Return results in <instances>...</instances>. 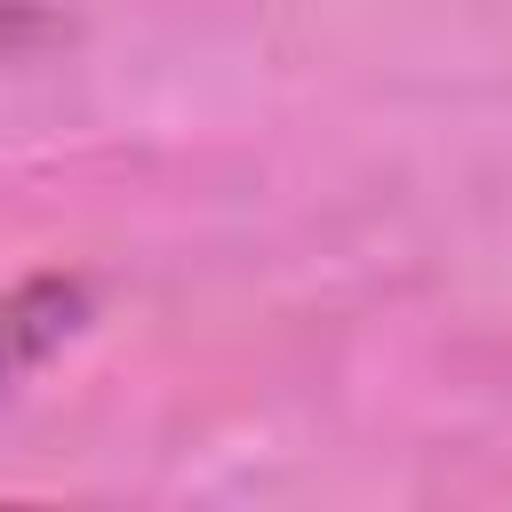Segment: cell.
Segmentation results:
<instances>
[{
	"mask_svg": "<svg viewBox=\"0 0 512 512\" xmlns=\"http://www.w3.org/2000/svg\"><path fill=\"white\" fill-rule=\"evenodd\" d=\"M96 320V288L80 272H24L0 288V400L32 384L80 328Z\"/></svg>",
	"mask_w": 512,
	"mask_h": 512,
	"instance_id": "1",
	"label": "cell"
},
{
	"mask_svg": "<svg viewBox=\"0 0 512 512\" xmlns=\"http://www.w3.org/2000/svg\"><path fill=\"white\" fill-rule=\"evenodd\" d=\"M16 24H24V8H16V0H0V40H8Z\"/></svg>",
	"mask_w": 512,
	"mask_h": 512,
	"instance_id": "2",
	"label": "cell"
}]
</instances>
